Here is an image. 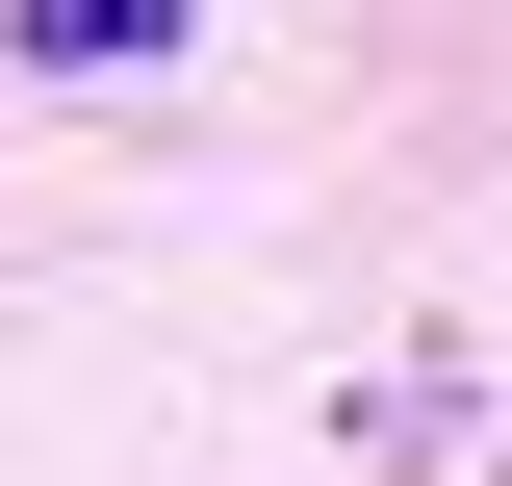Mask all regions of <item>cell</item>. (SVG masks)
Listing matches in <instances>:
<instances>
[{"label":"cell","instance_id":"obj_1","mask_svg":"<svg viewBox=\"0 0 512 486\" xmlns=\"http://www.w3.org/2000/svg\"><path fill=\"white\" fill-rule=\"evenodd\" d=\"M0 52L26 77H154V52H205V0H0Z\"/></svg>","mask_w":512,"mask_h":486}]
</instances>
